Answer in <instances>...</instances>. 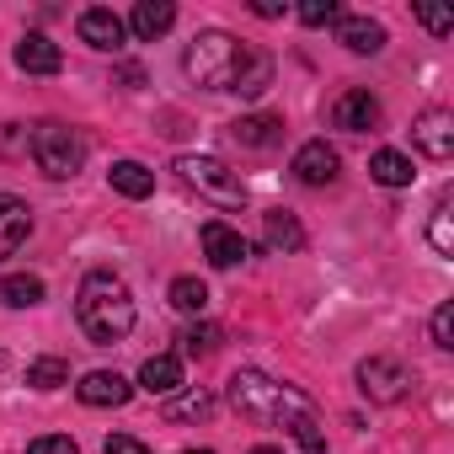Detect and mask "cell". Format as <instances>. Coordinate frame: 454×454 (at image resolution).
<instances>
[{"mask_svg": "<svg viewBox=\"0 0 454 454\" xmlns=\"http://www.w3.org/2000/svg\"><path fill=\"white\" fill-rule=\"evenodd\" d=\"M231 401H236V411H247L257 422L289 427L305 454H326V433H321V417H316V406H310L305 390H294L284 380H268L257 369H236L231 374Z\"/></svg>", "mask_w": 454, "mask_h": 454, "instance_id": "1", "label": "cell"}, {"mask_svg": "<svg viewBox=\"0 0 454 454\" xmlns=\"http://www.w3.org/2000/svg\"><path fill=\"white\" fill-rule=\"evenodd\" d=\"M75 321H81V332L97 348L123 342L134 332V294H129V284L113 278V273H102V268L86 273L81 278V294H75Z\"/></svg>", "mask_w": 454, "mask_h": 454, "instance_id": "2", "label": "cell"}, {"mask_svg": "<svg viewBox=\"0 0 454 454\" xmlns=\"http://www.w3.org/2000/svg\"><path fill=\"white\" fill-rule=\"evenodd\" d=\"M247 43L241 38H231V33H198L192 43H187V54H182V70H187V81L192 86H203V91H236V81H241V70H247Z\"/></svg>", "mask_w": 454, "mask_h": 454, "instance_id": "3", "label": "cell"}, {"mask_svg": "<svg viewBox=\"0 0 454 454\" xmlns=\"http://www.w3.org/2000/svg\"><path fill=\"white\" fill-rule=\"evenodd\" d=\"M176 176H182L198 198H208L214 208H247V182L224 166L219 155H182V160H176Z\"/></svg>", "mask_w": 454, "mask_h": 454, "instance_id": "4", "label": "cell"}, {"mask_svg": "<svg viewBox=\"0 0 454 454\" xmlns=\"http://www.w3.org/2000/svg\"><path fill=\"white\" fill-rule=\"evenodd\" d=\"M33 160H38V171L43 176H54V182H65V176H75L81 166H86V139L70 129V123H38L33 129Z\"/></svg>", "mask_w": 454, "mask_h": 454, "instance_id": "5", "label": "cell"}, {"mask_svg": "<svg viewBox=\"0 0 454 454\" xmlns=\"http://www.w3.org/2000/svg\"><path fill=\"white\" fill-rule=\"evenodd\" d=\"M406 385H411V374H406L395 358H385V353H374V358L358 364V390H364L374 406H395V401L406 395Z\"/></svg>", "mask_w": 454, "mask_h": 454, "instance_id": "6", "label": "cell"}, {"mask_svg": "<svg viewBox=\"0 0 454 454\" xmlns=\"http://www.w3.org/2000/svg\"><path fill=\"white\" fill-rule=\"evenodd\" d=\"M332 129H348V134H369V129H380V97L364 91V86L342 91V97L332 102Z\"/></svg>", "mask_w": 454, "mask_h": 454, "instance_id": "7", "label": "cell"}, {"mask_svg": "<svg viewBox=\"0 0 454 454\" xmlns=\"http://www.w3.org/2000/svg\"><path fill=\"white\" fill-rule=\"evenodd\" d=\"M411 139L427 160H449L454 155V113L449 107H427L417 123H411Z\"/></svg>", "mask_w": 454, "mask_h": 454, "instance_id": "8", "label": "cell"}, {"mask_svg": "<svg viewBox=\"0 0 454 454\" xmlns=\"http://www.w3.org/2000/svg\"><path fill=\"white\" fill-rule=\"evenodd\" d=\"M337 171H342V155H337L326 139H305V145L294 150V176H300L305 187H326V182H337Z\"/></svg>", "mask_w": 454, "mask_h": 454, "instance_id": "9", "label": "cell"}, {"mask_svg": "<svg viewBox=\"0 0 454 454\" xmlns=\"http://www.w3.org/2000/svg\"><path fill=\"white\" fill-rule=\"evenodd\" d=\"M81 43H91V49H102V54H118L123 49V38H129V27H123V17L118 12H107V6H91V12H81Z\"/></svg>", "mask_w": 454, "mask_h": 454, "instance_id": "10", "label": "cell"}, {"mask_svg": "<svg viewBox=\"0 0 454 454\" xmlns=\"http://www.w3.org/2000/svg\"><path fill=\"white\" fill-rule=\"evenodd\" d=\"M203 257H208V268H236V262H247L241 231H231L224 219H208L203 224Z\"/></svg>", "mask_w": 454, "mask_h": 454, "instance_id": "11", "label": "cell"}, {"mask_svg": "<svg viewBox=\"0 0 454 454\" xmlns=\"http://www.w3.org/2000/svg\"><path fill=\"white\" fill-rule=\"evenodd\" d=\"M33 236V208L22 203V198H6L0 192V262L6 257H17V247Z\"/></svg>", "mask_w": 454, "mask_h": 454, "instance_id": "12", "label": "cell"}, {"mask_svg": "<svg viewBox=\"0 0 454 454\" xmlns=\"http://www.w3.org/2000/svg\"><path fill=\"white\" fill-rule=\"evenodd\" d=\"M75 395H81L86 406H123V401L134 395V385H129L118 369H91V374L75 385Z\"/></svg>", "mask_w": 454, "mask_h": 454, "instance_id": "13", "label": "cell"}, {"mask_svg": "<svg viewBox=\"0 0 454 454\" xmlns=\"http://www.w3.org/2000/svg\"><path fill=\"white\" fill-rule=\"evenodd\" d=\"M231 139H236L241 150H273V145L284 139V118H273V113H247V118L231 123Z\"/></svg>", "mask_w": 454, "mask_h": 454, "instance_id": "14", "label": "cell"}, {"mask_svg": "<svg viewBox=\"0 0 454 454\" xmlns=\"http://www.w3.org/2000/svg\"><path fill=\"white\" fill-rule=\"evenodd\" d=\"M59 65H65V54H59V43L43 38V33H27V38L17 43V70H27V75H59Z\"/></svg>", "mask_w": 454, "mask_h": 454, "instance_id": "15", "label": "cell"}, {"mask_svg": "<svg viewBox=\"0 0 454 454\" xmlns=\"http://www.w3.org/2000/svg\"><path fill=\"white\" fill-rule=\"evenodd\" d=\"M171 22H176V6H171V0H139L134 17H129L123 27H134L139 43H155L160 33H171Z\"/></svg>", "mask_w": 454, "mask_h": 454, "instance_id": "16", "label": "cell"}, {"mask_svg": "<svg viewBox=\"0 0 454 454\" xmlns=\"http://www.w3.org/2000/svg\"><path fill=\"white\" fill-rule=\"evenodd\" d=\"M139 385H145L150 395H176V390H182V358H176V353H155V358H145Z\"/></svg>", "mask_w": 454, "mask_h": 454, "instance_id": "17", "label": "cell"}, {"mask_svg": "<svg viewBox=\"0 0 454 454\" xmlns=\"http://www.w3.org/2000/svg\"><path fill=\"white\" fill-rule=\"evenodd\" d=\"M337 43L353 49V54H380L385 49V27L369 22V17H342L337 22Z\"/></svg>", "mask_w": 454, "mask_h": 454, "instance_id": "18", "label": "cell"}, {"mask_svg": "<svg viewBox=\"0 0 454 454\" xmlns=\"http://www.w3.org/2000/svg\"><path fill=\"white\" fill-rule=\"evenodd\" d=\"M262 231H268V247L278 252H305V231H300V219L289 208H268L262 214Z\"/></svg>", "mask_w": 454, "mask_h": 454, "instance_id": "19", "label": "cell"}, {"mask_svg": "<svg viewBox=\"0 0 454 454\" xmlns=\"http://www.w3.org/2000/svg\"><path fill=\"white\" fill-rule=\"evenodd\" d=\"M369 176L380 182V187H411V155H401V150H374V160H369Z\"/></svg>", "mask_w": 454, "mask_h": 454, "instance_id": "20", "label": "cell"}, {"mask_svg": "<svg viewBox=\"0 0 454 454\" xmlns=\"http://www.w3.org/2000/svg\"><path fill=\"white\" fill-rule=\"evenodd\" d=\"M0 305H12V310L43 305V278H33V273H12V278H0Z\"/></svg>", "mask_w": 454, "mask_h": 454, "instance_id": "21", "label": "cell"}, {"mask_svg": "<svg viewBox=\"0 0 454 454\" xmlns=\"http://www.w3.org/2000/svg\"><path fill=\"white\" fill-rule=\"evenodd\" d=\"M107 182H113L123 198H150V192H155V176H150L139 160H118V166L107 171Z\"/></svg>", "mask_w": 454, "mask_h": 454, "instance_id": "22", "label": "cell"}, {"mask_svg": "<svg viewBox=\"0 0 454 454\" xmlns=\"http://www.w3.org/2000/svg\"><path fill=\"white\" fill-rule=\"evenodd\" d=\"M268 86H273V59H268L262 49H252V54H247V70H241V81H236V91H241V97H262Z\"/></svg>", "mask_w": 454, "mask_h": 454, "instance_id": "23", "label": "cell"}, {"mask_svg": "<svg viewBox=\"0 0 454 454\" xmlns=\"http://www.w3.org/2000/svg\"><path fill=\"white\" fill-rule=\"evenodd\" d=\"M171 305H176L182 316H203V310H208V284H203V278H176V284H171Z\"/></svg>", "mask_w": 454, "mask_h": 454, "instance_id": "24", "label": "cell"}, {"mask_svg": "<svg viewBox=\"0 0 454 454\" xmlns=\"http://www.w3.org/2000/svg\"><path fill=\"white\" fill-rule=\"evenodd\" d=\"M27 385L33 390H59V385H70V364L65 358H33L27 364Z\"/></svg>", "mask_w": 454, "mask_h": 454, "instance_id": "25", "label": "cell"}, {"mask_svg": "<svg viewBox=\"0 0 454 454\" xmlns=\"http://www.w3.org/2000/svg\"><path fill=\"white\" fill-rule=\"evenodd\" d=\"M214 411V395L208 390H187V395H176L171 406H166V417L171 422H187V417H208Z\"/></svg>", "mask_w": 454, "mask_h": 454, "instance_id": "26", "label": "cell"}, {"mask_svg": "<svg viewBox=\"0 0 454 454\" xmlns=\"http://www.w3.org/2000/svg\"><path fill=\"white\" fill-rule=\"evenodd\" d=\"M427 241H433V252H438V257H449V252H454V231H449V198H438V203H433Z\"/></svg>", "mask_w": 454, "mask_h": 454, "instance_id": "27", "label": "cell"}, {"mask_svg": "<svg viewBox=\"0 0 454 454\" xmlns=\"http://www.w3.org/2000/svg\"><path fill=\"white\" fill-rule=\"evenodd\" d=\"M214 348H219V326H187L182 332V353L187 358H208Z\"/></svg>", "mask_w": 454, "mask_h": 454, "instance_id": "28", "label": "cell"}, {"mask_svg": "<svg viewBox=\"0 0 454 454\" xmlns=\"http://www.w3.org/2000/svg\"><path fill=\"white\" fill-rule=\"evenodd\" d=\"M300 22H305V27L342 22V6H337V0H305V6H300Z\"/></svg>", "mask_w": 454, "mask_h": 454, "instance_id": "29", "label": "cell"}, {"mask_svg": "<svg viewBox=\"0 0 454 454\" xmlns=\"http://www.w3.org/2000/svg\"><path fill=\"white\" fill-rule=\"evenodd\" d=\"M417 22H422L427 33H438V38H443V33L454 27V12H443V6H417Z\"/></svg>", "mask_w": 454, "mask_h": 454, "instance_id": "30", "label": "cell"}, {"mask_svg": "<svg viewBox=\"0 0 454 454\" xmlns=\"http://www.w3.org/2000/svg\"><path fill=\"white\" fill-rule=\"evenodd\" d=\"M433 342L438 348H454V305H438L433 310Z\"/></svg>", "mask_w": 454, "mask_h": 454, "instance_id": "31", "label": "cell"}, {"mask_svg": "<svg viewBox=\"0 0 454 454\" xmlns=\"http://www.w3.org/2000/svg\"><path fill=\"white\" fill-rule=\"evenodd\" d=\"M27 454H81V449H75V438L49 433V438H33V443H27Z\"/></svg>", "mask_w": 454, "mask_h": 454, "instance_id": "32", "label": "cell"}, {"mask_svg": "<svg viewBox=\"0 0 454 454\" xmlns=\"http://www.w3.org/2000/svg\"><path fill=\"white\" fill-rule=\"evenodd\" d=\"M107 454H150V449H145L139 438H129V433H113V438H107Z\"/></svg>", "mask_w": 454, "mask_h": 454, "instance_id": "33", "label": "cell"}, {"mask_svg": "<svg viewBox=\"0 0 454 454\" xmlns=\"http://www.w3.org/2000/svg\"><path fill=\"white\" fill-rule=\"evenodd\" d=\"M257 17H284V0H252Z\"/></svg>", "mask_w": 454, "mask_h": 454, "instance_id": "34", "label": "cell"}, {"mask_svg": "<svg viewBox=\"0 0 454 454\" xmlns=\"http://www.w3.org/2000/svg\"><path fill=\"white\" fill-rule=\"evenodd\" d=\"M252 454H284V449H273V443H257V449H252Z\"/></svg>", "mask_w": 454, "mask_h": 454, "instance_id": "35", "label": "cell"}, {"mask_svg": "<svg viewBox=\"0 0 454 454\" xmlns=\"http://www.w3.org/2000/svg\"><path fill=\"white\" fill-rule=\"evenodd\" d=\"M187 454H214V449H187Z\"/></svg>", "mask_w": 454, "mask_h": 454, "instance_id": "36", "label": "cell"}]
</instances>
